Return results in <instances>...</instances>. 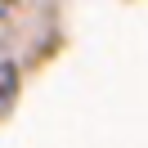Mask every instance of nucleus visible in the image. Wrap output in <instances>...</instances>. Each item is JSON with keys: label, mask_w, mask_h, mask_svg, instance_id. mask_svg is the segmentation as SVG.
I'll return each instance as SVG.
<instances>
[{"label": "nucleus", "mask_w": 148, "mask_h": 148, "mask_svg": "<svg viewBox=\"0 0 148 148\" xmlns=\"http://www.w3.org/2000/svg\"><path fill=\"white\" fill-rule=\"evenodd\" d=\"M14 94H18V67H14V58L0 54V112L14 103Z\"/></svg>", "instance_id": "obj_1"}, {"label": "nucleus", "mask_w": 148, "mask_h": 148, "mask_svg": "<svg viewBox=\"0 0 148 148\" xmlns=\"http://www.w3.org/2000/svg\"><path fill=\"white\" fill-rule=\"evenodd\" d=\"M9 5H18V0H0V9H9Z\"/></svg>", "instance_id": "obj_2"}]
</instances>
